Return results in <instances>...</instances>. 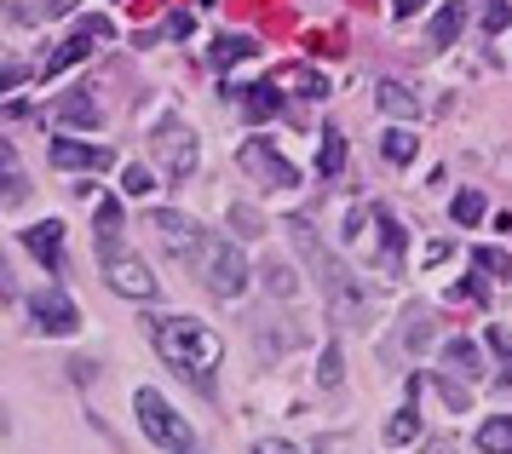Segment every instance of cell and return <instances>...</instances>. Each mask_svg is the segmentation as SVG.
Wrapping results in <instances>:
<instances>
[{"label": "cell", "mask_w": 512, "mask_h": 454, "mask_svg": "<svg viewBox=\"0 0 512 454\" xmlns=\"http://www.w3.org/2000/svg\"><path fill=\"white\" fill-rule=\"evenodd\" d=\"M150 345H156V357H167V368H179L185 380H196L202 391H213V368L225 357V340H219V328L196 317H150Z\"/></svg>", "instance_id": "6da1fadb"}, {"label": "cell", "mask_w": 512, "mask_h": 454, "mask_svg": "<svg viewBox=\"0 0 512 454\" xmlns=\"http://www.w3.org/2000/svg\"><path fill=\"white\" fill-rule=\"evenodd\" d=\"M294 230H300V248H305V259H311L317 282H323V299H328V311H334V322H363V294H357L351 271L317 242V230L305 225V219H294Z\"/></svg>", "instance_id": "7a4b0ae2"}, {"label": "cell", "mask_w": 512, "mask_h": 454, "mask_svg": "<svg viewBox=\"0 0 512 454\" xmlns=\"http://www.w3.org/2000/svg\"><path fill=\"white\" fill-rule=\"evenodd\" d=\"M133 414H139L144 437H150L156 449H167V454H190V449H196V432H190V420L173 409V403H167L156 386H144L139 397H133Z\"/></svg>", "instance_id": "3957f363"}, {"label": "cell", "mask_w": 512, "mask_h": 454, "mask_svg": "<svg viewBox=\"0 0 512 454\" xmlns=\"http://www.w3.org/2000/svg\"><path fill=\"white\" fill-rule=\"evenodd\" d=\"M236 161H242V173H248V179H259L265 190H294V184H300V167L282 156L271 138H248V144L236 150Z\"/></svg>", "instance_id": "277c9868"}, {"label": "cell", "mask_w": 512, "mask_h": 454, "mask_svg": "<svg viewBox=\"0 0 512 454\" xmlns=\"http://www.w3.org/2000/svg\"><path fill=\"white\" fill-rule=\"evenodd\" d=\"M156 156H162L167 179H173V184H185L190 173H196L202 150H196V133H190L185 121H173V115H167L162 127H156Z\"/></svg>", "instance_id": "5b68a950"}, {"label": "cell", "mask_w": 512, "mask_h": 454, "mask_svg": "<svg viewBox=\"0 0 512 454\" xmlns=\"http://www.w3.org/2000/svg\"><path fill=\"white\" fill-rule=\"evenodd\" d=\"M29 322H35L41 334H75V328H81V311H75V299L64 294L58 282H47V288L29 294Z\"/></svg>", "instance_id": "8992f818"}, {"label": "cell", "mask_w": 512, "mask_h": 454, "mask_svg": "<svg viewBox=\"0 0 512 454\" xmlns=\"http://www.w3.org/2000/svg\"><path fill=\"white\" fill-rule=\"evenodd\" d=\"M93 41H116V23H110V18H81L70 41L47 58V69H41V75L52 81V75H64L70 64H87V58H93Z\"/></svg>", "instance_id": "52a82bcc"}, {"label": "cell", "mask_w": 512, "mask_h": 454, "mask_svg": "<svg viewBox=\"0 0 512 454\" xmlns=\"http://www.w3.org/2000/svg\"><path fill=\"white\" fill-rule=\"evenodd\" d=\"M150 230L173 259H196L202 253V225L190 213H173V207H150Z\"/></svg>", "instance_id": "ba28073f"}, {"label": "cell", "mask_w": 512, "mask_h": 454, "mask_svg": "<svg viewBox=\"0 0 512 454\" xmlns=\"http://www.w3.org/2000/svg\"><path fill=\"white\" fill-rule=\"evenodd\" d=\"M208 288L219 299H236L242 288H248V253L236 248V242H213V253H208Z\"/></svg>", "instance_id": "9c48e42d"}, {"label": "cell", "mask_w": 512, "mask_h": 454, "mask_svg": "<svg viewBox=\"0 0 512 454\" xmlns=\"http://www.w3.org/2000/svg\"><path fill=\"white\" fill-rule=\"evenodd\" d=\"M104 271H110V288H116V294L139 299V305H150V299L162 294V282L150 276V265H144V259H133V253H116Z\"/></svg>", "instance_id": "30bf717a"}, {"label": "cell", "mask_w": 512, "mask_h": 454, "mask_svg": "<svg viewBox=\"0 0 512 454\" xmlns=\"http://www.w3.org/2000/svg\"><path fill=\"white\" fill-rule=\"evenodd\" d=\"M47 156L58 173H104V167H116V150L110 144H75V138H58Z\"/></svg>", "instance_id": "8fae6325"}, {"label": "cell", "mask_w": 512, "mask_h": 454, "mask_svg": "<svg viewBox=\"0 0 512 454\" xmlns=\"http://www.w3.org/2000/svg\"><path fill=\"white\" fill-rule=\"evenodd\" d=\"M369 225L380 230L374 265H380V271H397V265H403V248H409V230L397 225V213H392V207H369Z\"/></svg>", "instance_id": "7c38bea8"}, {"label": "cell", "mask_w": 512, "mask_h": 454, "mask_svg": "<svg viewBox=\"0 0 512 454\" xmlns=\"http://www.w3.org/2000/svg\"><path fill=\"white\" fill-rule=\"evenodd\" d=\"M24 248L35 265H47V271H64V225L58 219H41V225L24 230Z\"/></svg>", "instance_id": "4fadbf2b"}, {"label": "cell", "mask_w": 512, "mask_h": 454, "mask_svg": "<svg viewBox=\"0 0 512 454\" xmlns=\"http://www.w3.org/2000/svg\"><path fill=\"white\" fill-rule=\"evenodd\" d=\"M29 196V167H24V156L0 138V207H18Z\"/></svg>", "instance_id": "5bb4252c"}, {"label": "cell", "mask_w": 512, "mask_h": 454, "mask_svg": "<svg viewBox=\"0 0 512 454\" xmlns=\"http://www.w3.org/2000/svg\"><path fill=\"white\" fill-rule=\"evenodd\" d=\"M374 98H380V110L392 115V121H415V115H420V98H415L409 81H392V75H386V81L374 87Z\"/></svg>", "instance_id": "9a60e30c"}, {"label": "cell", "mask_w": 512, "mask_h": 454, "mask_svg": "<svg viewBox=\"0 0 512 454\" xmlns=\"http://www.w3.org/2000/svg\"><path fill=\"white\" fill-rule=\"evenodd\" d=\"M93 236H98V259L110 265V259L121 253V196L98 202V225H93Z\"/></svg>", "instance_id": "2e32d148"}, {"label": "cell", "mask_w": 512, "mask_h": 454, "mask_svg": "<svg viewBox=\"0 0 512 454\" xmlns=\"http://www.w3.org/2000/svg\"><path fill=\"white\" fill-rule=\"evenodd\" d=\"M58 121H64V127H98V121H104V110L93 104V92H87V87H75V92H64V98H58Z\"/></svg>", "instance_id": "e0dca14e"}, {"label": "cell", "mask_w": 512, "mask_h": 454, "mask_svg": "<svg viewBox=\"0 0 512 454\" xmlns=\"http://www.w3.org/2000/svg\"><path fill=\"white\" fill-rule=\"evenodd\" d=\"M415 386H420V380H409V403H403V409H397L392 420H386V443H392V449H409V443H415V437H420V409H415Z\"/></svg>", "instance_id": "ac0fdd59"}, {"label": "cell", "mask_w": 512, "mask_h": 454, "mask_svg": "<svg viewBox=\"0 0 512 454\" xmlns=\"http://www.w3.org/2000/svg\"><path fill=\"white\" fill-rule=\"evenodd\" d=\"M259 52V41H248V35H213V69H219V75H225V69H236L242 64V58H254Z\"/></svg>", "instance_id": "d6986e66"}, {"label": "cell", "mask_w": 512, "mask_h": 454, "mask_svg": "<svg viewBox=\"0 0 512 454\" xmlns=\"http://www.w3.org/2000/svg\"><path fill=\"white\" fill-rule=\"evenodd\" d=\"M271 87H294V92H305V98H328V81L305 64H282L277 75H271Z\"/></svg>", "instance_id": "ffe728a7"}, {"label": "cell", "mask_w": 512, "mask_h": 454, "mask_svg": "<svg viewBox=\"0 0 512 454\" xmlns=\"http://www.w3.org/2000/svg\"><path fill=\"white\" fill-rule=\"evenodd\" d=\"M380 156H386V167H415V156H420V138L409 133V127H392V133L380 138Z\"/></svg>", "instance_id": "44dd1931"}, {"label": "cell", "mask_w": 512, "mask_h": 454, "mask_svg": "<svg viewBox=\"0 0 512 454\" xmlns=\"http://www.w3.org/2000/svg\"><path fill=\"white\" fill-rule=\"evenodd\" d=\"M236 98H242V115H254V121H271V115L282 110V98H277V87H271V81H259V87L236 92Z\"/></svg>", "instance_id": "7402d4cb"}, {"label": "cell", "mask_w": 512, "mask_h": 454, "mask_svg": "<svg viewBox=\"0 0 512 454\" xmlns=\"http://www.w3.org/2000/svg\"><path fill=\"white\" fill-rule=\"evenodd\" d=\"M443 363L455 368V374H466V380H478V374H484L478 345H472V340H443Z\"/></svg>", "instance_id": "603a6c76"}, {"label": "cell", "mask_w": 512, "mask_h": 454, "mask_svg": "<svg viewBox=\"0 0 512 454\" xmlns=\"http://www.w3.org/2000/svg\"><path fill=\"white\" fill-rule=\"evenodd\" d=\"M461 6H466V0H443V12L432 18V46H455V35H461V18H466Z\"/></svg>", "instance_id": "cb8c5ba5"}, {"label": "cell", "mask_w": 512, "mask_h": 454, "mask_svg": "<svg viewBox=\"0 0 512 454\" xmlns=\"http://www.w3.org/2000/svg\"><path fill=\"white\" fill-rule=\"evenodd\" d=\"M317 167H323L328 179H340V173H346V138H340V127H328V133H323V156H317Z\"/></svg>", "instance_id": "d4e9b609"}, {"label": "cell", "mask_w": 512, "mask_h": 454, "mask_svg": "<svg viewBox=\"0 0 512 454\" xmlns=\"http://www.w3.org/2000/svg\"><path fill=\"white\" fill-rule=\"evenodd\" d=\"M478 449H484V454H512V420H507V414H495L484 432H478Z\"/></svg>", "instance_id": "484cf974"}, {"label": "cell", "mask_w": 512, "mask_h": 454, "mask_svg": "<svg viewBox=\"0 0 512 454\" xmlns=\"http://www.w3.org/2000/svg\"><path fill=\"white\" fill-rule=\"evenodd\" d=\"M403 322H409V328H403V345H409V351H426V345H432V311L415 305Z\"/></svg>", "instance_id": "4316f807"}, {"label": "cell", "mask_w": 512, "mask_h": 454, "mask_svg": "<svg viewBox=\"0 0 512 454\" xmlns=\"http://www.w3.org/2000/svg\"><path fill=\"white\" fill-rule=\"evenodd\" d=\"M449 213H455V225H478V219H484V190H461V196L449 202Z\"/></svg>", "instance_id": "83f0119b"}, {"label": "cell", "mask_w": 512, "mask_h": 454, "mask_svg": "<svg viewBox=\"0 0 512 454\" xmlns=\"http://www.w3.org/2000/svg\"><path fill=\"white\" fill-rule=\"evenodd\" d=\"M121 184H127L121 196H150V190H156V179H150V167H139V161H127V167H121Z\"/></svg>", "instance_id": "f1b7e54d"}, {"label": "cell", "mask_w": 512, "mask_h": 454, "mask_svg": "<svg viewBox=\"0 0 512 454\" xmlns=\"http://www.w3.org/2000/svg\"><path fill=\"white\" fill-rule=\"evenodd\" d=\"M265 276H271V294H277V299H294V294H300V282H294V271H288L282 259H271V265H265Z\"/></svg>", "instance_id": "f546056e"}, {"label": "cell", "mask_w": 512, "mask_h": 454, "mask_svg": "<svg viewBox=\"0 0 512 454\" xmlns=\"http://www.w3.org/2000/svg\"><path fill=\"white\" fill-rule=\"evenodd\" d=\"M472 265H478V276H495V282H507V253L478 248V253H472Z\"/></svg>", "instance_id": "4dcf8cb0"}, {"label": "cell", "mask_w": 512, "mask_h": 454, "mask_svg": "<svg viewBox=\"0 0 512 454\" xmlns=\"http://www.w3.org/2000/svg\"><path fill=\"white\" fill-rule=\"evenodd\" d=\"M317 380H323V386H340V380H346V363H340V345H328V351H323V374H317Z\"/></svg>", "instance_id": "1f68e13d"}, {"label": "cell", "mask_w": 512, "mask_h": 454, "mask_svg": "<svg viewBox=\"0 0 512 454\" xmlns=\"http://www.w3.org/2000/svg\"><path fill=\"white\" fill-rule=\"evenodd\" d=\"M231 225H236V230H248V236H259V213L236 202V207H231Z\"/></svg>", "instance_id": "d6a6232c"}, {"label": "cell", "mask_w": 512, "mask_h": 454, "mask_svg": "<svg viewBox=\"0 0 512 454\" xmlns=\"http://www.w3.org/2000/svg\"><path fill=\"white\" fill-rule=\"evenodd\" d=\"M489 351H495V363L507 368V328H501V322L489 328Z\"/></svg>", "instance_id": "836d02e7"}, {"label": "cell", "mask_w": 512, "mask_h": 454, "mask_svg": "<svg viewBox=\"0 0 512 454\" xmlns=\"http://www.w3.org/2000/svg\"><path fill=\"white\" fill-rule=\"evenodd\" d=\"M438 391H443V403H449V409H466V386H455V380H438Z\"/></svg>", "instance_id": "e575fe53"}, {"label": "cell", "mask_w": 512, "mask_h": 454, "mask_svg": "<svg viewBox=\"0 0 512 454\" xmlns=\"http://www.w3.org/2000/svg\"><path fill=\"white\" fill-rule=\"evenodd\" d=\"M254 454H300V449H294V443H282V437H259Z\"/></svg>", "instance_id": "d590c367"}, {"label": "cell", "mask_w": 512, "mask_h": 454, "mask_svg": "<svg viewBox=\"0 0 512 454\" xmlns=\"http://www.w3.org/2000/svg\"><path fill=\"white\" fill-rule=\"evenodd\" d=\"M18 81H29V64H6V69H0V92L18 87Z\"/></svg>", "instance_id": "8d00e7d4"}, {"label": "cell", "mask_w": 512, "mask_h": 454, "mask_svg": "<svg viewBox=\"0 0 512 454\" xmlns=\"http://www.w3.org/2000/svg\"><path fill=\"white\" fill-rule=\"evenodd\" d=\"M420 454H455V443H449V437H438V443H426Z\"/></svg>", "instance_id": "74e56055"}, {"label": "cell", "mask_w": 512, "mask_h": 454, "mask_svg": "<svg viewBox=\"0 0 512 454\" xmlns=\"http://www.w3.org/2000/svg\"><path fill=\"white\" fill-rule=\"evenodd\" d=\"M41 6H47V12H75L81 0H41Z\"/></svg>", "instance_id": "f35d334b"}, {"label": "cell", "mask_w": 512, "mask_h": 454, "mask_svg": "<svg viewBox=\"0 0 512 454\" xmlns=\"http://www.w3.org/2000/svg\"><path fill=\"white\" fill-rule=\"evenodd\" d=\"M0 299H12V271H6V259H0Z\"/></svg>", "instance_id": "ab89813d"}]
</instances>
